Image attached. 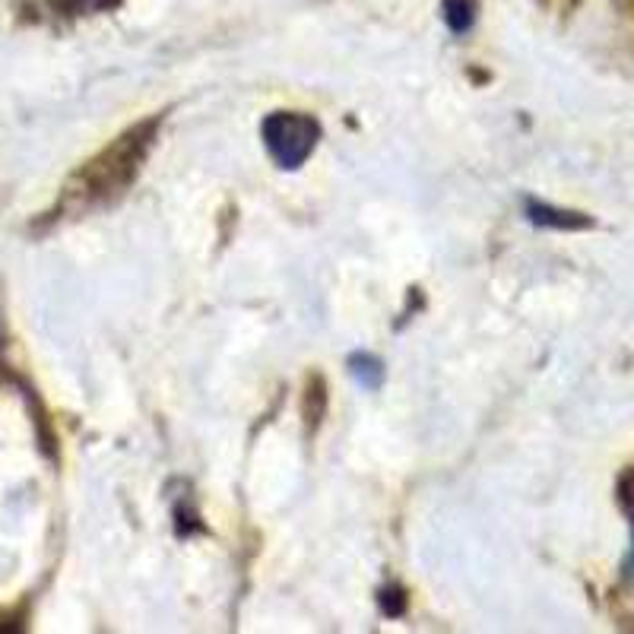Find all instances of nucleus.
Segmentation results:
<instances>
[{"instance_id": "f257e3e1", "label": "nucleus", "mask_w": 634, "mask_h": 634, "mask_svg": "<svg viewBox=\"0 0 634 634\" xmlns=\"http://www.w3.org/2000/svg\"><path fill=\"white\" fill-rule=\"evenodd\" d=\"M156 124L159 121H146V124L130 127L127 134H121L102 156L86 162V169L77 175V181H73L70 194H77L83 200V207L121 197L130 188V181L137 178L149 146H153Z\"/></svg>"}, {"instance_id": "f03ea898", "label": "nucleus", "mask_w": 634, "mask_h": 634, "mask_svg": "<svg viewBox=\"0 0 634 634\" xmlns=\"http://www.w3.org/2000/svg\"><path fill=\"white\" fill-rule=\"evenodd\" d=\"M317 140H321V124L311 115H298V111H276L264 121V143L267 153L279 169H302L308 156L314 153Z\"/></svg>"}, {"instance_id": "7ed1b4c3", "label": "nucleus", "mask_w": 634, "mask_h": 634, "mask_svg": "<svg viewBox=\"0 0 634 634\" xmlns=\"http://www.w3.org/2000/svg\"><path fill=\"white\" fill-rule=\"evenodd\" d=\"M527 219L533 222V226L558 229V232H581V229H593V219H590L587 213L562 210V207H549V203H539V200H527Z\"/></svg>"}, {"instance_id": "20e7f679", "label": "nucleus", "mask_w": 634, "mask_h": 634, "mask_svg": "<svg viewBox=\"0 0 634 634\" xmlns=\"http://www.w3.org/2000/svg\"><path fill=\"white\" fill-rule=\"evenodd\" d=\"M349 371H352V375H356V381H359L362 387H368V390L381 387V381H384V365H381V359L368 356V352H356V356L349 359Z\"/></svg>"}, {"instance_id": "39448f33", "label": "nucleus", "mask_w": 634, "mask_h": 634, "mask_svg": "<svg viewBox=\"0 0 634 634\" xmlns=\"http://www.w3.org/2000/svg\"><path fill=\"white\" fill-rule=\"evenodd\" d=\"M476 20V0H444V23L454 32H466Z\"/></svg>"}, {"instance_id": "423d86ee", "label": "nucleus", "mask_w": 634, "mask_h": 634, "mask_svg": "<svg viewBox=\"0 0 634 634\" xmlns=\"http://www.w3.org/2000/svg\"><path fill=\"white\" fill-rule=\"evenodd\" d=\"M121 0H51V7L64 16H86V13H102L118 7Z\"/></svg>"}, {"instance_id": "0eeeda50", "label": "nucleus", "mask_w": 634, "mask_h": 634, "mask_svg": "<svg viewBox=\"0 0 634 634\" xmlns=\"http://www.w3.org/2000/svg\"><path fill=\"white\" fill-rule=\"evenodd\" d=\"M321 416H324V378L311 375L308 397H305V419H308V425H317Z\"/></svg>"}, {"instance_id": "6e6552de", "label": "nucleus", "mask_w": 634, "mask_h": 634, "mask_svg": "<svg viewBox=\"0 0 634 634\" xmlns=\"http://www.w3.org/2000/svg\"><path fill=\"white\" fill-rule=\"evenodd\" d=\"M631 524H634V517H631ZM628 581L634 584V543H631V562H628Z\"/></svg>"}]
</instances>
